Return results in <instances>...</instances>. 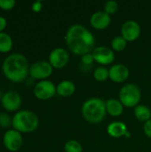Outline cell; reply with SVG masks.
Here are the masks:
<instances>
[{"label":"cell","mask_w":151,"mask_h":152,"mask_svg":"<svg viewBox=\"0 0 151 152\" xmlns=\"http://www.w3.org/2000/svg\"><path fill=\"white\" fill-rule=\"evenodd\" d=\"M6 25H7V20H6V19H5L4 16L0 15V32H3V30L5 28Z\"/></svg>","instance_id":"29"},{"label":"cell","mask_w":151,"mask_h":152,"mask_svg":"<svg viewBox=\"0 0 151 152\" xmlns=\"http://www.w3.org/2000/svg\"><path fill=\"white\" fill-rule=\"evenodd\" d=\"M142 33L140 24L133 20H125L121 27V36L127 42H133L137 40Z\"/></svg>","instance_id":"9"},{"label":"cell","mask_w":151,"mask_h":152,"mask_svg":"<svg viewBox=\"0 0 151 152\" xmlns=\"http://www.w3.org/2000/svg\"><path fill=\"white\" fill-rule=\"evenodd\" d=\"M92 53H93L94 61L103 66L109 65L113 63V61H115L114 51L107 46L95 47Z\"/></svg>","instance_id":"11"},{"label":"cell","mask_w":151,"mask_h":152,"mask_svg":"<svg viewBox=\"0 0 151 152\" xmlns=\"http://www.w3.org/2000/svg\"><path fill=\"white\" fill-rule=\"evenodd\" d=\"M111 23V17L104 11L93 12L90 17V24L96 30H104Z\"/></svg>","instance_id":"13"},{"label":"cell","mask_w":151,"mask_h":152,"mask_svg":"<svg viewBox=\"0 0 151 152\" xmlns=\"http://www.w3.org/2000/svg\"><path fill=\"white\" fill-rule=\"evenodd\" d=\"M142 98V92L135 84H126L119 91V101L126 108H135L139 105Z\"/></svg>","instance_id":"5"},{"label":"cell","mask_w":151,"mask_h":152,"mask_svg":"<svg viewBox=\"0 0 151 152\" xmlns=\"http://www.w3.org/2000/svg\"><path fill=\"white\" fill-rule=\"evenodd\" d=\"M10 126H12L11 117L4 112H0V126L1 127H9Z\"/></svg>","instance_id":"24"},{"label":"cell","mask_w":151,"mask_h":152,"mask_svg":"<svg viewBox=\"0 0 151 152\" xmlns=\"http://www.w3.org/2000/svg\"><path fill=\"white\" fill-rule=\"evenodd\" d=\"M134 116L140 122H147L151 118L150 109L146 105H137L134 108Z\"/></svg>","instance_id":"18"},{"label":"cell","mask_w":151,"mask_h":152,"mask_svg":"<svg viewBox=\"0 0 151 152\" xmlns=\"http://www.w3.org/2000/svg\"><path fill=\"white\" fill-rule=\"evenodd\" d=\"M81 61H82L83 64H85V65H91V64H93V62L94 61L93 53H86V54L83 55L82 58H81Z\"/></svg>","instance_id":"26"},{"label":"cell","mask_w":151,"mask_h":152,"mask_svg":"<svg viewBox=\"0 0 151 152\" xmlns=\"http://www.w3.org/2000/svg\"><path fill=\"white\" fill-rule=\"evenodd\" d=\"M2 71L9 80L16 83L21 82L29 73V64L25 55L13 53L4 58Z\"/></svg>","instance_id":"2"},{"label":"cell","mask_w":151,"mask_h":152,"mask_svg":"<svg viewBox=\"0 0 151 152\" xmlns=\"http://www.w3.org/2000/svg\"><path fill=\"white\" fill-rule=\"evenodd\" d=\"M65 152H82L83 147L77 140H69L64 145Z\"/></svg>","instance_id":"22"},{"label":"cell","mask_w":151,"mask_h":152,"mask_svg":"<svg viewBox=\"0 0 151 152\" xmlns=\"http://www.w3.org/2000/svg\"><path fill=\"white\" fill-rule=\"evenodd\" d=\"M109 79L115 83H123L127 80L130 71L127 66L124 64H114L109 69Z\"/></svg>","instance_id":"14"},{"label":"cell","mask_w":151,"mask_h":152,"mask_svg":"<svg viewBox=\"0 0 151 152\" xmlns=\"http://www.w3.org/2000/svg\"><path fill=\"white\" fill-rule=\"evenodd\" d=\"M81 111L84 118L88 123L99 124L107 114L105 101L98 97L90 98L84 102Z\"/></svg>","instance_id":"3"},{"label":"cell","mask_w":151,"mask_h":152,"mask_svg":"<svg viewBox=\"0 0 151 152\" xmlns=\"http://www.w3.org/2000/svg\"><path fill=\"white\" fill-rule=\"evenodd\" d=\"M42 9V2L41 1H36L33 3L32 4V10L34 12H39Z\"/></svg>","instance_id":"28"},{"label":"cell","mask_w":151,"mask_h":152,"mask_svg":"<svg viewBox=\"0 0 151 152\" xmlns=\"http://www.w3.org/2000/svg\"><path fill=\"white\" fill-rule=\"evenodd\" d=\"M21 102L20 95L14 91H8L1 97L2 106L8 111L18 110L21 105Z\"/></svg>","instance_id":"12"},{"label":"cell","mask_w":151,"mask_h":152,"mask_svg":"<svg viewBox=\"0 0 151 152\" xmlns=\"http://www.w3.org/2000/svg\"><path fill=\"white\" fill-rule=\"evenodd\" d=\"M107 113L111 117H119L124 112V105L117 99L110 98L105 102Z\"/></svg>","instance_id":"15"},{"label":"cell","mask_w":151,"mask_h":152,"mask_svg":"<svg viewBox=\"0 0 151 152\" xmlns=\"http://www.w3.org/2000/svg\"><path fill=\"white\" fill-rule=\"evenodd\" d=\"M126 45L127 41L122 36H117L111 41V48L114 52H122L126 48Z\"/></svg>","instance_id":"20"},{"label":"cell","mask_w":151,"mask_h":152,"mask_svg":"<svg viewBox=\"0 0 151 152\" xmlns=\"http://www.w3.org/2000/svg\"><path fill=\"white\" fill-rule=\"evenodd\" d=\"M93 77L98 82H104L108 78H109V69L104 66H100L96 68L93 71Z\"/></svg>","instance_id":"21"},{"label":"cell","mask_w":151,"mask_h":152,"mask_svg":"<svg viewBox=\"0 0 151 152\" xmlns=\"http://www.w3.org/2000/svg\"><path fill=\"white\" fill-rule=\"evenodd\" d=\"M108 134L113 138H121L128 133L127 126L123 122H112L108 126Z\"/></svg>","instance_id":"16"},{"label":"cell","mask_w":151,"mask_h":152,"mask_svg":"<svg viewBox=\"0 0 151 152\" xmlns=\"http://www.w3.org/2000/svg\"><path fill=\"white\" fill-rule=\"evenodd\" d=\"M39 119L36 114L28 110L17 111L12 118V126L13 129L20 133H30L38 127Z\"/></svg>","instance_id":"4"},{"label":"cell","mask_w":151,"mask_h":152,"mask_svg":"<svg viewBox=\"0 0 151 152\" xmlns=\"http://www.w3.org/2000/svg\"><path fill=\"white\" fill-rule=\"evenodd\" d=\"M57 94L61 97H69L76 92V86L70 80H62L56 86Z\"/></svg>","instance_id":"17"},{"label":"cell","mask_w":151,"mask_h":152,"mask_svg":"<svg viewBox=\"0 0 151 152\" xmlns=\"http://www.w3.org/2000/svg\"><path fill=\"white\" fill-rule=\"evenodd\" d=\"M23 139L21 134L15 129L7 130L3 136V143L4 147L12 152H16L22 146Z\"/></svg>","instance_id":"8"},{"label":"cell","mask_w":151,"mask_h":152,"mask_svg":"<svg viewBox=\"0 0 151 152\" xmlns=\"http://www.w3.org/2000/svg\"><path fill=\"white\" fill-rule=\"evenodd\" d=\"M57 94L56 86L50 80H41L34 87V95L39 100H49Z\"/></svg>","instance_id":"7"},{"label":"cell","mask_w":151,"mask_h":152,"mask_svg":"<svg viewBox=\"0 0 151 152\" xmlns=\"http://www.w3.org/2000/svg\"><path fill=\"white\" fill-rule=\"evenodd\" d=\"M53 68L46 61H37L29 66V75L38 80H45L53 74Z\"/></svg>","instance_id":"6"},{"label":"cell","mask_w":151,"mask_h":152,"mask_svg":"<svg viewBox=\"0 0 151 152\" xmlns=\"http://www.w3.org/2000/svg\"><path fill=\"white\" fill-rule=\"evenodd\" d=\"M12 37L6 32H0V52L8 53L12 47Z\"/></svg>","instance_id":"19"},{"label":"cell","mask_w":151,"mask_h":152,"mask_svg":"<svg viewBox=\"0 0 151 152\" xmlns=\"http://www.w3.org/2000/svg\"><path fill=\"white\" fill-rule=\"evenodd\" d=\"M143 132L144 134L151 139V118L144 123V126H143Z\"/></svg>","instance_id":"27"},{"label":"cell","mask_w":151,"mask_h":152,"mask_svg":"<svg viewBox=\"0 0 151 152\" xmlns=\"http://www.w3.org/2000/svg\"><path fill=\"white\" fill-rule=\"evenodd\" d=\"M16 4L15 0H0V8L3 10H11Z\"/></svg>","instance_id":"25"},{"label":"cell","mask_w":151,"mask_h":152,"mask_svg":"<svg viewBox=\"0 0 151 152\" xmlns=\"http://www.w3.org/2000/svg\"><path fill=\"white\" fill-rule=\"evenodd\" d=\"M117 10H118V4L116 1L109 0V1H107L104 4V12H107L109 15L116 13Z\"/></svg>","instance_id":"23"},{"label":"cell","mask_w":151,"mask_h":152,"mask_svg":"<svg viewBox=\"0 0 151 152\" xmlns=\"http://www.w3.org/2000/svg\"><path fill=\"white\" fill-rule=\"evenodd\" d=\"M69 61V55L66 49L62 47H56L49 54L48 61L54 69L64 68Z\"/></svg>","instance_id":"10"},{"label":"cell","mask_w":151,"mask_h":152,"mask_svg":"<svg viewBox=\"0 0 151 152\" xmlns=\"http://www.w3.org/2000/svg\"><path fill=\"white\" fill-rule=\"evenodd\" d=\"M68 48L76 55L93 53L95 48V37L93 33L81 24L70 26L65 36Z\"/></svg>","instance_id":"1"}]
</instances>
